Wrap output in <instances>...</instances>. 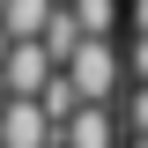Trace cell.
Returning <instances> with one entry per match:
<instances>
[{
	"label": "cell",
	"instance_id": "6da1fadb",
	"mask_svg": "<svg viewBox=\"0 0 148 148\" xmlns=\"http://www.w3.org/2000/svg\"><path fill=\"white\" fill-rule=\"evenodd\" d=\"M59 74H67V89L82 96V104H111V96H119L126 59H119V45H111V37H82V45H74V59H67Z\"/></svg>",
	"mask_w": 148,
	"mask_h": 148
},
{
	"label": "cell",
	"instance_id": "7a4b0ae2",
	"mask_svg": "<svg viewBox=\"0 0 148 148\" xmlns=\"http://www.w3.org/2000/svg\"><path fill=\"white\" fill-rule=\"evenodd\" d=\"M59 148H119V111L111 104H74V119L52 133Z\"/></svg>",
	"mask_w": 148,
	"mask_h": 148
},
{
	"label": "cell",
	"instance_id": "3957f363",
	"mask_svg": "<svg viewBox=\"0 0 148 148\" xmlns=\"http://www.w3.org/2000/svg\"><path fill=\"white\" fill-rule=\"evenodd\" d=\"M52 82V67H45V52L37 45H8V59H0V89L15 96V104H30L37 89Z\"/></svg>",
	"mask_w": 148,
	"mask_h": 148
},
{
	"label": "cell",
	"instance_id": "277c9868",
	"mask_svg": "<svg viewBox=\"0 0 148 148\" xmlns=\"http://www.w3.org/2000/svg\"><path fill=\"white\" fill-rule=\"evenodd\" d=\"M0 148H52V126L37 119V104H0Z\"/></svg>",
	"mask_w": 148,
	"mask_h": 148
},
{
	"label": "cell",
	"instance_id": "5b68a950",
	"mask_svg": "<svg viewBox=\"0 0 148 148\" xmlns=\"http://www.w3.org/2000/svg\"><path fill=\"white\" fill-rule=\"evenodd\" d=\"M45 15H52V0H0V37L8 45H37Z\"/></svg>",
	"mask_w": 148,
	"mask_h": 148
},
{
	"label": "cell",
	"instance_id": "8992f818",
	"mask_svg": "<svg viewBox=\"0 0 148 148\" xmlns=\"http://www.w3.org/2000/svg\"><path fill=\"white\" fill-rule=\"evenodd\" d=\"M67 15L82 37H111V22H119V0H67Z\"/></svg>",
	"mask_w": 148,
	"mask_h": 148
},
{
	"label": "cell",
	"instance_id": "52a82bcc",
	"mask_svg": "<svg viewBox=\"0 0 148 148\" xmlns=\"http://www.w3.org/2000/svg\"><path fill=\"white\" fill-rule=\"evenodd\" d=\"M133 22H141V37H148V0H141V8H133Z\"/></svg>",
	"mask_w": 148,
	"mask_h": 148
},
{
	"label": "cell",
	"instance_id": "ba28073f",
	"mask_svg": "<svg viewBox=\"0 0 148 148\" xmlns=\"http://www.w3.org/2000/svg\"><path fill=\"white\" fill-rule=\"evenodd\" d=\"M0 59H8V37H0Z\"/></svg>",
	"mask_w": 148,
	"mask_h": 148
}]
</instances>
